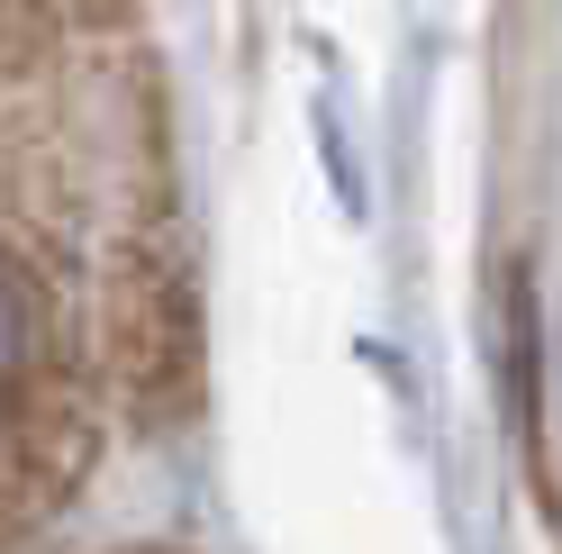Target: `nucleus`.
Returning <instances> with one entry per match:
<instances>
[{
    "label": "nucleus",
    "instance_id": "f257e3e1",
    "mask_svg": "<svg viewBox=\"0 0 562 554\" xmlns=\"http://www.w3.org/2000/svg\"><path fill=\"white\" fill-rule=\"evenodd\" d=\"M27 345H37V300H27V282L10 264H0V400L19 391V373H27Z\"/></svg>",
    "mask_w": 562,
    "mask_h": 554
}]
</instances>
